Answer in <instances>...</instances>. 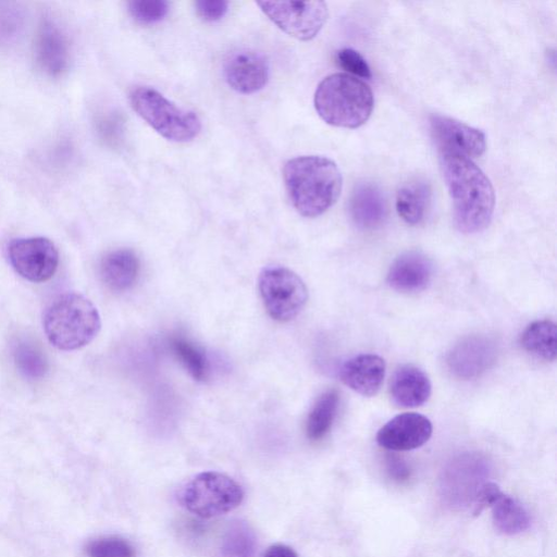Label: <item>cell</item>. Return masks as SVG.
Returning a JSON list of instances; mask_svg holds the SVG:
<instances>
[{
	"label": "cell",
	"instance_id": "obj_21",
	"mask_svg": "<svg viewBox=\"0 0 557 557\" xmlns=\"http://www.w3.org/2000/svg\"><path fill=\"white\" fill-rule=\"evenodd\" d=\"M491 508L493 524L503 534L515 535L530 525V516L524 507L509 495L502 493Z\"/></svg>",
	"mask_w": 557,
	"mask_h": 557
},
{
	"label": "cell",
	"instance_id": "obj_34",
	"mask_svg": "<svg viewBox=\"0 0 557 557\" xmlns=\"http://www.w3.org/2000/svg\"><path fill=\"white\" fill-rule=\"evenodd\" d=\"M388 470L391 472V475H393L397 480H404L409 475L408 468L398 458H389Z\"/></svg>",
	"mask_w": 557,
	"mask_h": 557
},
{
	"label": "cell",
	"instance_id": "obj_32",
	"mask_svg": "<svg viewBox=\"0 0 557 557\" xmlns=\"http://www.w3.org/2000/svg\"><path fill=\"white\" fill-rule=\"evenodd\" d=\"M18 29V17L15 12L8 10H0V39H10Z\"/></svg>",
	"mask_w": 557,
	"mask_h": 557
},
{
	"label": "cell",
	"instance_id": "obj_4",
	"mask_svg": "<svg viewBox=\"0 0 557 557\" xmlns=\"http://www.w3.org/2000/svg\"><path fill=\"white\" fill-rule=\"evenodd\" d=\"M42 325L48 341L58 349L75 350L89 344L101 327L95 305L77 293L57 297L45 310Z\"/></svg>",
	"mask_w": 557,
	"mask_h": 557
},
{
	"label": "cell",
	"instance_id": "obj_23",
	"mask_svg": "<svg viewBox=\"0 0 557 557\" xmlns=\"http://www.w3.org/2000/svg\"><path fill=\"white\" fill-rule=\"evenodd\" d=\"M338 400V393L335 389H330L318 398L306 423L307 436L310 440H321L330 431L337 412Z\"/></svg>",
	"mask_w": 557,
	"mask_h": 557
},
{
	"label": "cell",
	"instance_id": "obj_26",
	"mask_svg": "<svg viewBox=\"0 0 557 557\" xmlns=\"http://www.w3.org/2000/svg\"><path fill=\"white\" fill-rule=\"evenodd\" d=\"M171 347L174 355L195 380L205 381L208 379L209 360L197 345L184 337L176 336L171 339Z\"/></svg>",
	"mask_w": 557,
	"mask_h": 557
},
{
	"label": "cell",
	"instance_id": "obj_14",
	"mask_svg": "<svg viewBox=\"0 0 557 557\" xmlns=\"http://www.w3.org/2000/svg\"><path fill=\"white\" fill-rule=\"evenodd\" d=\"M35 55L40 69L50 76H59L69 65V39L63 29L50 18H45L39 27Z\"/></svg>",
	"mask_w": 557,
	"mask_h": 557
},
{
	"label": "cell",
	"instance_id": "obj_7",
	"mask_svg": "<svg viewBox=\"0 0 557 557\" xmlns=\"http://www.w3.org/2000/svg\"><path fill=\"white\" fill-rule=\"evenodd\" d=\"M258 288L268 314L278 322L295 319L308 300L304 281L283 267L263 269L259 274Z\"/></svg>",
	"mask_w": 557,
	"mask_h": 557
},
{
	"label": "cell",
	"instance_id": "obj_2",
	"mask_svg": "<svg viewBox=\"0 0 557 557\" xmlns=\"http://www.w3.org/2000/svg\"><path fill=\"white\" fill-rule=\"evenodd\" d=\"M288 197L298 213L315 218L330 209L342 190L337 165L321 156H300L288 160L283 170Z\"/></svg>",
	"mask_w": 557,
	"mask_h": 557
},
{
	"label": "cell",
	"instance_id": "obj_6",
	"mask_svg": "<svg viewBox=\"0 0 557 557\" xmlns=\"http://www.w3.org/2000/svg\"><path fill=\"white\" fill-rule=\"evenodd\" d=\"M244 498L242 486L231 476L201 472L188 480L178 492L180 504L201 518H213L237 508Z\"/></svg>",
	"mask_w": 557,
	"mask_h": 557
},
{
	"label": "cell",
	"instance_id": "obj_1",
	"mask_svg": "<svg viewBox=\"0 0 557 557\" xmlns=\"http://www.w3.org/2000/svg\"><path fill=\"white\" fill-rule=\"evenodd\" d=\"M440 166L451 198L456 227L465 234L486 228L495 207L488 177L471 159L455 153L440 151Z\"/></svg>",
	"mask_w": 557,
	"mask_h": 557
},
{
	"label": "cell",
	"instance_id": "obj_13",
	"mask_svg": "<svg viewBox=\"0 0 557 557\" xmlns=\"http://www.w3.org/2000/svg\"><path fill=\"white\" fill-rule=\"evenodd\" d=\"M226 83L240 94H253L262 89L269 78V65L264 57L252 50L231 53L223 66Z\"/></svg>",
	"mask_w": 557,
	"mask_h": 557
},
{
	"label": "cell",
	"instance_id": "obj_33",
	"mask_svg": "<svg viewBox=\"0 0 557 557\" xmlns=\"http://www.w3.org/2000/svg\"><path fill=\"white\" fill-rule=\"evenodd\" d=\"M263 557H298V555L287 545L274 544L268 547Z\"/></svg>",
	"mask_w": 557,
	"mask_h": 557
},
{
	"label": "cell",
	"instance_id": "obj_3",
	"mask_svg": "<svg viewBox=\"0 0 557 557\" xmlns=\"http://www.w3.org/2000/svg\"><path fill=\"white\" fill-rule=\"evenodd\" d=\"M373 94L360 78L336 73L317 87L314 108L327 124L356 128L364 124L373 109Z\"/></svg>",
	"mask_w": 557,
	"mask_h": 557
},
{
	"label": "cell",
	"instance_id": "obj_15",
	"mask_svg": "<svg viewBox=\"0 0 557 557\" xmlns=\"http://www.w3.org/2000/svg\"><path fill=\"white\" fill-rule=\"evenodd\" d=\"M342 381L356 393L374 396L385 376V361L374 354H361L344 362L339 370Z\"/></svg>",
	"mask_w": 557,
	"mask_h": 557
},
{
	"label": "cell",
	"instance_id": "obj_9",
	"mask_svg": "<svg viewBox=\"0 0 557 557\" xmlns=\"http://www.w3.org/2000/svg\"><path fill=\"white\" fill-rule=\"evenodd\" d=\"M8 257L17 274L35 283L51 278L59 264L58 249L46 237L13 239L8 245Z\"/></svg>",
	"mask_w": 557,
	"mask_h": 557
},
{
	"label": "cell",
	"instance_id": "obj_24",
	"mask_svg": "<svg viewBox=\"0 0 557 557\" xmlns=\"http://www.w3.org/2000/svg\"><path fill=\"white\" fill-rule=\"evenodd\" d=\"M257 539L252 529L244 521H233L225 530L220 557H256Z\"/></svg>",
	"mask_w": 557,
	"mask_h": 557
},
{
	"label": "cell",
	"instance_id": "obj_31",
	"mask_svg": "<svg viewBox=\"0 0 557 557\" xmlns=\"http://www.w3.org/2000/svg\"><path fill=\"white\" fill-rule=\"evenodd\" d=\"M198 15L208 22L222 18L228 9V2L224 0H198L195 2Z\"/></svg>",
	"mask_w": 557,
	"mask_h": 557
},
{
	"label": "cell",
	"instance_id": "obj_11",
	"mask_svg": "<svg viewBox=\"0 0 557 557\" xmlns=\"http://www.w3.org/2000/svg\"><path fill=\"white\" fill-rule=\"evenodd\" d=\"M430 127L440 151L472 159L485 150L484 134L460 121L435 114L430 119Z\"/></svg>",
	"mask_w": 557,
	"mask_h": 557
},
{
	"label": "cell",
	"instance_id": "obj_18",
	"mask_svg": "<svg viewBox=\"0 0 557 557\" xmlns=\"http://www.w3.org/2000/svg\"><path fill=\"white\" fill-rule=\"evenodd\" d=\"M386 200L382 191L371 183L356 186L349 199V213L362 230L379 227L386 218Z\"/></svg>",
	"mask_w": 557,
	"mask_h": 557
},
{
	"label": "cell",
	"instance_id": "obj_22",
	"mask_svg": "<svg viewBox=\"0 0 557 557\" xmlns=\"http://www.w3.org/2000/svg\"><path fill=\"white\" fill-rule=\"evenodd\" d=\"M521 345L530 355L553 361L557 352V327L553 321L541 320L528 325L521 335Z\"/></svg>",
	"mask_w": 557,
	"mask_h": 557
},
{
	"label": "cell",
	"instance_id": "obj_27",
	"mask_svg": "<svg viewBox=\"0 0 557 557\" xmlns=\"http://www.w3.org/2000/svg\"><path fill=\"white\" fill-rule=\"evenodd\" d=\"M88 557H135L134 546L120 536H101L86 545Z\"/></svg>",
	"mask_w": 557,
	"mask_h": 557
},
{
	"label": "cell",
	"instance_id": "obj_28",
	"mask_svg": "<svg viewBox=\"0 0 557 557\" xmlns=\"http://www.w3.org/2000/svg\"><path fill=\"white\" fill-rule=\"evenodd\" d=\"M127 5L132 17L147 25L160 22L169 12V2L164 0H134Z\"/></svg>",
	"mask_w": 557,
	"mask_h": 557
},
{
	"label": "cell",
	"instance_id": "obj_19",
	"mask_svg": "<svg viewBox=\"0 0 557 557\" xmlns=\"http://www.w3.org/2000/svg\"><path fill=\"white\" fill-rule=\"evenodd\" d=\"M139 268V260L134 251L116 249L102 257L99 274L108 288L114 292H124L136 283Z\"/></svg>",
	"mask_w": 557,
	"mask_h": 557
},
{
	"label": "cell",
	"instance_id": "obj_25",
	"mask_svg": "<svg viewBox=\"0 0 557 557\" xmlns=\"http://www.w3.org/2000/svg\"><path fill=\"white\" fill-rule=\"evenodd\" d=\"M17 370L28 380H39L48 371V362L40 348L30 341L18 339L13 345Z\"/></svg>",
	"mask_w": 557,
	"mask_h": 557
},
{
	"label": "cell",
	"instance_id": "obj_17",
	"mask_svg": "<svg viewBox=\"0 0 557 557\" xmlns=\"http://www.w3.org/2000/svg\"><path fill=\"white\" fill-rule=\"evenodd\" d=\"M393 401L404 408L423 405L430 397L432 386L428 375L414 366L397 369L389 385Z\"/></svg>",
	"mask_w": 557,
	"mask_h": 557
},
{
	"label": "cell",
	"instance_id": "obj_12",
	"mask_svg": "<svg viewBox=\"0 0 557 557\" xmlns=\"http://www.w3.org/2000/svg\"><path fill=\"white\" fill-rule=\"evenodd\" d=\"M431 421L416 412H405L391 419L376 434L377 444L388 450L405 451L424 445L432 435Z\"/></svg>",
	"mask_w": 557,
	"mask_h": 557
},
{
	"label": "cell",
	"instance_id": "obj_16",
	"mask_svg": "<svg viewBox=\"0 0 557 557\" xmlns=\"http://www.w3.org/2000/svg\"><path fill=\"white\" fill-rule=\"evenodd\" d=\"M432 272V263L428 257L421 252L409 251L393 262L387 273V283L398 292H420L431 282Z\"/></svg>",
	"mask_w": 557,
	"mask_h": 557
},
{
	"label": "cell",
	"instance_id": "obj_29",
	"mask_svg": "<svg viewBox=\"0 0 557 557\" xmlns=\"http://www.w3.org/2000/svg\"><path fill=\"white\" fill-rule=\"evenodd\" d=\"M339 65L351 76L362 78L371 77V70L366 59L351 48H344L337 52Z\"/></svg>",
	"mask_w": 557,
	"mask_h": 557
},
{
	"label": "cell",
	"instance_id": "obj_10",
	"mask_svg": "<svg viewBox=\"0 0 557 557\" xmlns=\"http://www.w3.org/2000/svg\"><path fill=\"white\" fill-rule=\"evenodd\" d=\"M495 342L482 335L461 339L448 351L446 364L458 379L471 380L480 376L496 361Z\"/></svg>",
	"mask_w": 557,
	"mask_h": 557
},
{
	"label": "cell",
	"instance_id": "obj_20",
	"mask_svg": "<svg viewBox=\"0 0 557 557\" xmlns=\"http://www.w3.org/2000/svg\"><path fill=\"white\" fill-rule=\"evenodd\" d=\"M431 200L430 185L421 178L404 183L396 194V210L408 224H419L425 215Z\"/></svg>",
	"mask_w": 557,
	"mask_h": 557
},
{
	"label": "cell",
	"instance_id": "obj_5",
	"mask_svg": "<svg viewBox=\"0 0 557 557\" xmlns=\"http://www.w3.org/2000/svg\"><path fill=\"white\" fill-rule=\"evenodd\" d=\"M129 102L148 125L169 140L186 143L200 133L201 122L195 112L177 107L151 87L133 88Z\"/></svg>",
	"mask_w": 557,
	"mask_h": 557
},
{
	"label": "cell",
	"instance_id": "obj_8",
	"mask_svg": "<svg viewBox=\"0 0 557 557\" xmlns=\"http://www.w3.org/2000/svg\"><path fill=\"white\" fill-rule=\"evenodd\" d=\"M261 11L284 33L310 40L320 32L327 18L323 1H262Z\"/></svg>",
	"mask_w": 557,
	"mask_h": 557
},
{
	"label": "cell",
	"instance_id": "obj_30",
	"mask_svg": "<svg viewBox=\"0 0 557 557\" xmlns=\"http://www.w3.org/2000/svg\"><path fill=\"white\" fill-rule=\"evenodd\" d=\"M502 493V490L496 483L486 482L480 485L474 495L473 513L478 516L486 507H491Z\"/></svg>",
	"mask_w": 557,
	"mask_h": 557
}]
</instances>
